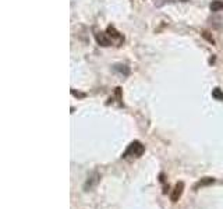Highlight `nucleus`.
Returning a JSON list of instances; mask_svg holds the SVG:
<instances>
[{
    "instance_id": "20e7f679",
    "label": "nucleus",
    "mask_w": 223,
    "mask_h": 209,
    "mask_svg": "<svg viewBox=\"0 0 223 209\" xmlns=\"http://www.w3.org/2000/svg\"><path fill=\"white\" fill-rule=\"evenodd\" d=\"M96 41H98V43L100 45V46H110L112 45V42H110V39L106 36V33H96Z\"/></svg>"
},
{
    "instance_id": "39448f33",
    "label": "nucleus",
    "mask_w": 223,
    "mask_h": 209,
    "mask_svg": "<svg viewBox=\"0 0 223 209\" xmlns=\"http://www.w3.org/2000/svg\"><path fill=\"white\" fill-rule=\"evenodd\" d=\"M215 183V178H212V177H205L203 180H201V181H198L197 184L194 185V189H198L199 187H205V185H209V184H213Z\"/></svg>"
},
{
    "instance_id": "1a4fd4ad",
    "label": "nucleus",
    "mask_w": 223,
    "mask_h": 209,
    "mask_svg": "<svg viewBox=\"0 0 223 209\" xmlns=\"http://www.w3.org/2000/svg\"><path fill=\"white\" fill-rule=\"evenodd\" d=\"M114 70H116V71H120V72H124L125 75L130 72V70L127 68V66H121V64H117V66H114Z\"/></svg>"
},
{
    "instance_id": "6e6552de",
    "label": "nucleus",
    "mask_w": 223,
    "mask_h": 209,
    "mask_svg": "<svg viewBox=\"0 0 223 209\" xmlns=\"http://www.w3.org/2000/svg\"><path fill=\"white\" fill-rule=\"evenodd\" d=\"M212 96L217 100H223V92L220 91L219 88H215L213 91H212Z\"/></svg>"
},
{
    "instance_id": "f03ea898",
    "label": "nucleus",
    "mask_w": 223,
    "mask_h": 209,
    "mask_svg": "<svg viewBox=\"0 0 223 209\" xmlns=\"http://www.w3.org/2000/svg\"><path fill=\"white\" fill-rule=\"evenodd\" d=\"M99 181H100V174L99 173H92V174L88 177L86 183L84 184V189H85V191H89V189H92L94 187H96Z\"/></svg>"
},
{
    "instance_id": "9b49d317",
    "label": "nucleus",
    "mask_w": 223,
    "mask_h": 209,
    "mask_svg": "<svg viewBox=\"0 0 223 209\" xmlns=\"http://www.w3.org/2000/svg\"><path fill=\"white\" fill-rule=\"evenodd\" d=\"M202 36H203V38H205V39H208V41H209V42H211V43H215V41H213V38H211V36H209V35H208V32H206V31H205V32H203V33H202Z\"/></svg>"
},
{
    "instance_id": "7ed1b4c3",
    "label": "nucleus",
    "mask_w": 223,
    "mask_h": 209,
    "mask_svg": "<svg viewBox=\"0 0 223 209\" xmlns=\"http://www.w3.org/2000/svg\"><path fill=\"white\" fill-rule=\"evenodd\" d=\"M183 191H184V183H177L174 187V189H173L172 195H170V199H172V202H177L178 199L181 198V195H183Z\"/></svg>"
},
{
    "instance_id": "423d86ee",
    "label": "nucleus",
    "mask_w": 223,
    "mask_h": 209,
    "mask_svg": "<svg viewBox=\"0 0 223 209\" xmlns=\"http://www.w3.org/2000/svg\"><path fill=\"white\" fill-rule=\"evenodd\" d=\"M220 10H223V2H220V0H213V2L211 3V11L216 13V11H220Z\"/></svg>"
},
{
    "instance_id": "9d476101",
    "label": "nucleus",
    "mask_w": 223,
    "mask_h": 209,
    "mask_svg": "<svg viewBox=\"0 0 223 209\" xmlns=\"http://www.w3.org/2000/svg\"><path fill=\"white\" fill-rule=\"evenodd\" d=\"M71 94L74 95V96H78V98H84V96H85V94H81V92H77L75 89H71Z\"/></svg>"
},
{
    "instance_id": "f8f14e48",
    "label": "nucleus",
    "mask_w": 223,
    "mask_h": 209,
    "mask_svg": "<svg viewBox=\"0 0 223 209\" xmlns=\"http://www.w3.org/2000/svg\"><path fill=\"white\" fill-rule=\"evenodd\" d=\"M183 2H187V0H183Z\"/></svg>"
},
{
    "instance_id": "0eeeda50",
    "label": "nucleus",
    "mask_w": 223,
    "mask_h": 209,
    "mask_svg": "<svg viewBox=\"0 0 223 209\" xmlns=\"http://www.w3.org/2000/svg\"><path fill=\"white\" fill-rule=\"evenodd\" d=\"M106 32H107V35L112 36V38H119V39L121 38V35H120V33L114 29V27H112V25H109L107 27V31H106Z\"/></svg>"
},
{
    "instance_id": "f257e3e1",
    "label": "nucleus",
    "mask_w": 223,
    "mask_h": 209,
    "mask_svg": "<svg viewBox=\"0 0 223 209\" xmlns=\"http://www.w3.org/2000/svg\"><path fill=\"white\" fill-rule=\"evenodd\" d=\"M144 150H145V146L141 144V142L134 141V142H131V144L128 145L127 150L123 153V158H127L128 155H133V156H135V158H139V156L144 153Z\"/></svg>"
}]
</instances>
